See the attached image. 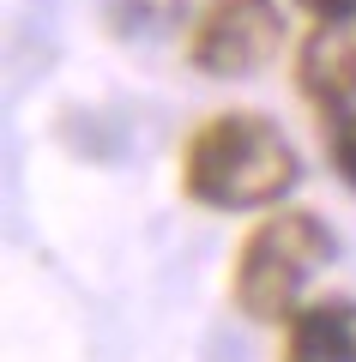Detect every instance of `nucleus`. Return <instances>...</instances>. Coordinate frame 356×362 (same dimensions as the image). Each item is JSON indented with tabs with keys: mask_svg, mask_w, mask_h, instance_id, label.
I'll return each instance as SVG.
<instances>
[{
	"mask_svg": "<svg viewBox=\"0 0 356 362\" xmlns=\"http://www.w3.org/2000/svg\"><path fill=\"white\" fill-rule=\"evenodd\" d=\"M296 175L302 163H296L290 139L278 133V121L254 115V109H224V115L200 121L193 139L181 145V187L212 211L278 206L296 187Z\"/></svg>",
	"mask_w": 356,
	"mask_h": 362,
	"instance_id": "1",
	"label": "nucleus"
},
{
	"mask_svg": "<svg viewBox=\"0 0 356 362\" xmlns=\"http://www.w3.org/2000/svg\"><path fill=\"white\" fill-rule=\"evenodd\" d=\"M338 242L314 211H278V218H260L254 230L236 247V266H229V296L248 320L278 326L296 314L302 290L320 278V266H332Z\"/></svg>",
	"mask_w": 356,
	"mask_h": 362,
	"instance_id": "2",
	"label": "nucleus"
},
{
	"mask_svg": "<svg viewBox=\"0 0 356 362\" xmlns=\"http://www.w3.org/2000/svg\"><path fill=\"white\" fill-rule=\"evenodd\" d=\"M278 42L284 25L272 0H212L188 37V61L205 78H248L278 54Z\"/></svg>",
	"mask_w": 356,
	"mask_h": 362,
	"instance_id": "3",
	"label": "nucleus"
},
{
	"mask_svg": "<svg viewBox=\"0 0 356 362\" xmlns=\"http://www.w3.org/2000/svg\"><path fill=\"white\" fill-rule=\"evenodd\" d=\"M188 0H109V25L121 37H157V30L181 25Z\"/></svg>",
	"mask_w": 356,
	"mask_h": 362,
	"instance_id": "6",
	"label": "nucleus"
},
{
	"mask_svg": "<svg viewBox=\"0 0 356 362\" xmlns=\"http://www.w3.org/2000/svg\"><path fill=\"white\" fill-rule=\"evenodd\" d=\"M302 13H314V18H350L356 13V0H296Z\"/></svg>",
	"mask_w": 356,
	"mask_h": 362,
	"instance_id": "8",
	"label": "nucleus"
},
{
	"mask_svg": "<svg viewBox=\"0 0 356 362\" xmlns=\"http://www.w3.org/2000/svg\"><path fill=\"white\" fill-rule=\"evenodd\" d=\"M284 362H356V302H308L290 314Z\"/></svg>",
	"mask_w": 356,
	"mask_h": 362,
	"instance_id": "5",
	"label": "nucleus"
},
{
	"mask_svg": "<svg viewBox=\"0 0 356 362\" xmlns=\"http://www.w3.org/2000/svg\"><path fill=\"white\" fill-rule=\"evenodd\" d=\"M332 169L356 187V115H338V121H332Z\"/></svg>",
	"mask_w": 356,
	"mask_h": 362,
	"instance_id": "7",
	"label": "nucleus"
},
{
	"mask_svg": "<svg viewBox=\"0 0 356 362\" xmlns=\"http://www.w3.org/2000/svg\"><path fill=\"white\" fill-rule=\"evenodd\" d=\"M296 85L332 121L356 115V13L350 18H320L314 25V37L296 54Z\"/></svg>",
	"mask_w": 356,
	"mask_h": 362,
	"instance_id": "4",
	"label": "nucleus"
}]
</instances>
